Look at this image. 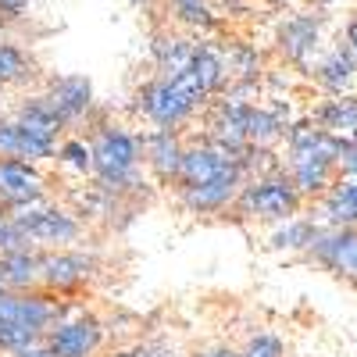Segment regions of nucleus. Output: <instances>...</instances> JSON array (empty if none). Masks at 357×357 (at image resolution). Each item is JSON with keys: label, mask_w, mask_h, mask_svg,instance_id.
Instances as JSON below:
<instances>
[{"label": "nucleus", "mask_w": 357, "mask_h": 357, "mask_svg": "<svg viewBox=\"0 0 357 357\" xmlns=\"http://www.w3.org/2000/svg\"><path fill=\"white\" fill-rule=\"evenodd\" d=\"M25 0H0V18H22Z\"/></svg>", "instance_id": "obj_27"}, {"label": "nucleus", "mask_w": 357, "mask_h": 357, "mask_svg": "<svg viewBox=\"0 0 357 357\" xmlns=\"http://www.w3.org/2000/svg\"><path fill=\"white\" fill-rule=\"evenodd\" d=\"M279 136H286V122L279 111H268V107H254L247 111V143L250 146H272Z\"/></svg>", "instance_id": "obj_20"}, {"label": "nucleus", "mask_w": 357, "mask_h": 357, "mask_svg": "<svg viewBox=\"0 0 357 357\" xmlns=\"http://www.w3.org/2000/svg\"><path fill=\"white\" fill-rule=\"evenodd\" d=\"M15 357H54V354H50L47 343H36V347H29V350H22V354H15Z\"/></svg>", "instance_id": "obj_29"}, {"label": "nucleus", "mask_w": 357, "mask_h": 357, "mask_svg": "<svg viewBox=\"0 0 357 357\" xmlns=\"http://www.w3.org/2000/svg\"><path fill=\"white\" fill-rule=\"evenodd\" d=\"M132 4H146V0H132Z\"/></svg>", "instance_id": "obj_32"}, {"label": "nucleus", "mask_w": 357, "mask_h": 357, "mask_svg": "<svg viewBox=\"0 0 357 357\" xmlns=\"http://www.w3.org/2000/svg\"><path fill=\"white\" fill-rule=\"evenodd\" d=\"M321 229H325V225L296 215V218L282 222V229L272 236V247H275V250H311V243L318 240Z\"/></svg>", "instance_id": "obj_22"}, {"label": "nucleus", "mask_w": 357, "mask_h": 357, "mask_svg": "<svg viewBox=\"0 0 357 357\" xmlns=\"http://www.w3.org/2000/svg\"><path fill=\"white\" fill-rule=\"evenodd\" d=\"M232 204L240 215L257 218V222H289L301 215V193L293 190L289 175H279V172L247 178Z\"/></svg>", "instance_id": "obj_3"}, {"label": "nucleus", "mask_w": 357, "mask_h": 357, "mask_svg": "<svg viewBox=\"0 0 357 357\" xmlns=\"http://www.w3.org/2000/svg\"><path fill=\"white\" fill-rule=\"evenodd\" d=\"M347 54L354 57V65H357V15L347 22Z\"/></svg>", "instance_id": "obj_28"}, {"label": "nucleus", "mask_w": 357, "mask_h": 357, "mask_svg": "<svg viewBox=\"0 0 357 357\" xmlns=\"http://www.w3.org/2000/svg\"><path fill=\"white\" fill-rule=\"evenodd\" d=\"M0 286L8 293H33L40 286V254L36 250L0 254Z\"/></svg>", "instance_id": "obj_16"}, {"label": "nucleus", "mask_w": 357, "mask_h": 357, "mask_svg": "<svg viewBox=\"0 0 357 357\" xmlns=\"http://www.w3.org/2000/svg\"><path fill=\"white\" fill-rule=\"evenodd\" d=\"M43 343L50 347L54 357H89V354L100 347V325H97V318L61 321L57 329L47 333Z\"/></svg>", "instance_id": "obj_8"}, {"label": "nucleus", "mask_w": 357, "mask_h": 357, "mask_svg": "<svg viewBox=\"0 0 357 357\" xmlns=\"http://www.w3.org/2000/svg\"><path fill=\"white\" fill-rule=\"evenodd\" d=\"M86 146H89V161H93L100 186L122 190L136 183V168L143 161V136H132L122 126H100Z\"/></svg>", "instance_id": "obj_2"}, {"label": "nucleus", "mask_w": 357, "mask_h": 357, "mask_svg": "<svg viewBox=\"0 0 357 357\" xmlns=\"http://www.w3.org/2000/svg\"><path fill=\"white\" fill-rule=\"evenodd\" d=\"M243 183H247L243 168L232 165V168H225L222 175L207 178V183H200V186L178 190V197H183V204H186L190 215H215V211H225V207L240 197Z\"/></svg>", "instance_id": "obj_4"}, {"label": "nucleus", "mask_w": 357, "mask_h": 357, "mask_svg": "<svg viewBox=\"0 0 357 357\" xmlns=\"http://www.w3.org/2000/svg\"><path fill=\"white\" fill-rule=\"evenodd\" d=\"M307 257L357 286V229H321Z\"/></svg>", "instance_id": "obj_5"}, {"label": "nucleus", "mask_w": 357, "mask_h": 357, "mask_svg": "<svg viewBox=\"0 0 357 357\" xmlns=\"http://www.w3.org/2000/svg\"><path fill=\"white\" fill-rule=\"evenodd\" d=\"M204 100H207V93L200 89V82L193 79V72L186 68L183 75H175V79H151V82H146L136 93V111L154 129L175 132L186 118H193V111Z\"/></svg>", "instance_id": "obj_1"}, {"label": "nucleus", "mask_w": 357, "mask_h": 357, "mask_svg": "<svg viewBox=\"0 0 357 357\" xmlns=\"http://www.w3.org/2000/svg\"><path fill=\"white\" fill-rule=\"evenodd\" d=\"M197 357H240V354L229 350V347H215V350H204V354H197Z\"/></svg>", "instance_id": "obj_30"}, {"label": "nucleus", "mask_w": 357, "mask_h": 357, "mask_svg": "<svg viewBox=\"0 0 357 357\" xmlns=\"http://www.w3.org/2000/svg\"><path fill=\"white\" fill-rule=\"evenodd\" d=\"M57 158H61V165H68V168H75V172H93L86 139H65L61 146H57Z\"/></svg>", "instance_id": "obj_24"}, {"label": "nucleus", "mask_w": 357, "mask_h": 357, "mask_svg": "<svg viewBox=\"0 0 357 357\" xmlns=\"http://www.w3.org/2000/svg\"><path fill=\"white\" fill-rule=\"evenodd\" d=\"M321 215H325V229H357V183L354 178L333 183V190L321 197Z\"/></svg>", "instance_id": "obj_17"}, {"label": "nucleus", "mask_w": 357, "mask_h": 357, "mask_svg": "<svg viewBox=\"0 0 357 357\" xmlns=\"http://www.w3.org/2000/svg\"><path fill=\"white\" fill-rule=\"evenodd\" d=\"M236 161H229L222 151H215L211 143H193V146L183 151V165H178L175 183H178V190H190V186H200V183H207V178L222 175Z\"/></svg>", "instance_id": "obj_11"}, {"label": "nucleus", "mask_w": 357, "mask_h": 357, "mask_svg": "<svg viewBox=\"0 0 357 357\" xmlns=\"http://www.w3.org/2000/svg\"><path fill=\"white\" fill-rule=\"evenodd\" d=\"M168 8H172V18L175 22H183L190 29H215V11L207 0H168Z\"/></svg>", "instance_id": "obj_23"}, {"label": "nucleus", "mask_w": 357, "mask_h": 357, "mask_svg": "<svg viewBox=\"0 0 357 357\" xmlns=\"http://www.w3.org/2000/svg\"><path fill=\"white\" fill-rule=\"evenodd\" d=\"M318 4H325V8H329V4H336V0H318Z\"/></svg>", "instance_id": "obj_31"}, {"label": "nucleus", "mask_w": 357, "mask_h": 357, "mask_svg": "<svg viewBox=\"0 0 357 357\" xmlns=\"http://www.w3.org/2000/svg\"><path fill=\"white\" fill-rule=\"evenodd\" d=\"M15 122L25 129V132H33L36 139H43V143H54L57 146V136H61L68 126L61 122V114H57L50 104H47V97L40 93V97H29V100H22L18 104V111H15Z\"/></svg>", "instance_id": "obj_15"}, {"label": "nucleus", "mask_w": 357, "mask_h": 357, "mask_svg": "<svg viewBox=\"0 0 357 357\" xmlns=\"http://www.w3.org/2000/svg\"><path fill=\"white\" fill-rule=\"evenodd\" d=\"M114 357H175L168 347H154V343H146V347H132V350H122V354H114Z\"/></svg>", "instance_id": "obj_26"}, {"label": "nucleus", "mask_w": 357, "mask_h": 357, "mask_svg": "<svg viewBox=\"0 0 357 357\" xmlns=\"http://www.w3.org/2000/svg\"><path fill=\"white\" fill-rule=\"evenodd\" d=\"M47 104L61 114V122L72 126L93 107V86L86 75H54L47 79Z\"/></svg>", "instance_id": "obj_7"}, {"label": "nucleus", "mask_w": 357, "mask_h": 357, "mask_svg": "<svg viewBox=\"0 0 357 357\" xmlns=\"http://www.w3.org/2000/svg\"><path fill=\"white\" fill-rule=\"evenodd\" d=\"M36 75V61L18 43H0V86H22Z\"/></svg>", "instance_id": "obj_21"}, {"label": "nucleus", "mask_w": 357, "mask_h": 357, "mask_svg": "<svg viewBox=\"0 0 357 357\" xmlns=\"http://www.w3.org/2000/svg\"><path fill=\"white\" fill-rule=\"evenodd\" d=\"M354 79H357V65H354V57L347 54V47H336L329 57H321V61L314 65V82L321 89H329L333 97L350 93Z\"/></svg>", "instance_id": "obj_18"}, {"label": "nucleus", "mask_w": 357, "mask_h": 357, "mask_svg": "<svg viewBox=\"0 0 357 357\" xmlns=\"http://www.w3.org/2000/svg\"><path fill=\"white\" fill-rule=\"evenodd\" d=\"M0 29H4V18H0Z\"/></svg>", "instance_id": "obj_33"}, {"label": "nucleus", "mask_w": 357, "mask_h": 357, "mask_svg": "<svg viewBox=\"0 0 357 357\" xmlns=\"http://www.w3.org/2000/svg\"><path fill=\"white\" fill-rule=\"evenodd\" d=\"M57 154L54 143L36 139L33 132H25L15 118H0V158L4 161H25V165H36Z\"/></svg>", "instance_id": "obj_12"}, {"label": "nucleus", "mask_w": 357, "mask_h": 357, "mask_svg": "<svg viewBox=\"0 0 357 357\" xmlns=\"http://www.w3.org/2000/svg\"><path fill=\"white\" fill-rule=\"evenodd\" d=\"M193 47L183 36H158L154 40V61H158V79H175L183 75L193 61Z\"/></svg>", "instance_id": "obj_19"}, {"label": "nucleus", "mask_w": 357, "mask_h": 357, "mask_svg": "<svg viewBox=\"0 0 357 357\" xmlns=\"http://www.w3.org/2000/svg\"><path fill=\"white\" fill-rule=\"evenodd\" d=\"M311 126L336 136V139H354L357 136V97L343 93V97H333V100L318 104L314 114H311Z\"/></svg>", "instance_id": "obj_14"}, {"label": "nucleus", "mask_w": 357, "mask_h": 357, "mask_svg": "<svg viewBox=\"0 0 357 357\" xmlns=\"http://www.w3.org/2000/svg\"><path fill=\"white\" fill-rule=\"evenodd\" d=\"M240 357H282V340L272 333H257Z\"/></svg>", "instance_id": "obj_25"}, {"label": "nucleus", "mask_w": 357, "mask_h": 357, "mask_svg": "<svg viewBox=\"0 0 357 357\" xmlns=\"http://www.w3.org/2000/svg\"><path fill=\"white\" fill-rule=\"evenodd\" d=\"M318 40H321L318 15H293L279 25V50L293 65H307V57L318 50Z\"/></svg>", "instance_id": "obj_9"}, {"label": "nucleus", "mask_w": 357, "mask_h": 357, "mask_svg": "<svg viewBox=\"0 0 357 357\" xmlns=\"http://www.w3.org/2000/svg\"><path fill=\"white\" fill-rule=\"evenodd\" d=\"M183 151H186V143L178 139V132L154 129L143 136V161L161 183H175L178 165H183Z\"/></svg>", "instance_id": "obj_10"}, {"label": "nucleus", "mask_w": 357, "mask_h": 357, "mask_svg": "<svg viewBox=\"0 0 357 357\" xmlns=\"http://www.w3.org/2000/svg\"><path fill=\"white\" fill-rule=\"evenodd\" d=\"M36 197H43V175L36 172V165L0 158V207L25 204Z\"/></svg>", "instance_id": "obj_13"}, {"label": "nucleus", "mask_w": 357, "mask_h": 357, "mask_svg": "<svg viewBox=\"0 0 357 357\" xmlns=\"http://www.w3.org/2000/svg\"><path fill=\"white\" fill-rule=\"evenodd\" d=\"M89 272H93V261L86 254H72V250H47L40 254V286L54 289V293H68L79 289Z\"/></svg>", "instance_id": "obj_6"}]
</instances>
